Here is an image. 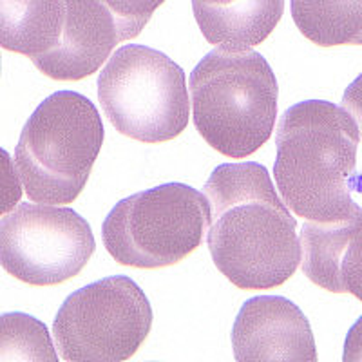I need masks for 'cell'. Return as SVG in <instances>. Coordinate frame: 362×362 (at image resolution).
<instances>
[{"label": "cell", "instance_id": "6da1fadb", "mask_svg": "<svg viewBox=\"0 0 362 362\" xmlns=\"http://www.w3.org/2000/svg\"><path fill=\"white\" fill-rule=\"evenodd\" d=\"M206 245L216 268L241 290L284 284L300 263L297 221L261 163H223L203 187Z\"/></svg>", "mask_w": 362, "mask_h": 362}, {"label": "cell", "instance_id": "7a4b0ae2", "mask_svg": "<svg viewBox=\"0 0 362 362\" xmlns=\"http://www.w3.org/2000/svg\"><path fill=\"white\" fill-rule=\"evenodd\" d=\"M357 124L325 100L299 102L277 127L274 176L284 203L306 221H337L357 209Z\"/></svg>", "mask_w": 362, "mask_h": 362}, {"label": "cell", "instance_id": "3957f363", "mask_svg": "<svg viewBox=\"0 0 362 362\" xmlns=\"http://www.w3.org/2000/svg\"><path fill=\"white\" fill-rule=\"evenodd\" d=\"M196 131L210 147L247 158L268 141L277 116L276 74L263 54L218 45L189 80Z\"/></svg>", "mask_w": 362, "mask_h": 362}, {"label": "cell", "instance_id": "277c9868", "mask_svg": "<svg viewBox=\"0 0 362 362\" xmlns=\"http://www.w3.org/2000/svg\"><path fill=\"white\" fill-rule=\"evenodd\" d=\"M95 103L74 90L47 96L29 116L15 148V165L28 198L67 205L82 194L103 145Z\"/></svg>", "mask_w": 362, "mask_h": 362}, {"label": "cell", "instance_id": "5b68a950", "mask_svg": "<svg viewBox=\"0 0 362 362\" xmlns=\"http://www.w3.org/2000/svg\"><path fill=\"white\" fill-rule=\"evenodd\" d=\"M209 219L205 194L165 183L116 203L102 225L103 245L124 267L167 268L202 247Z\"/></svg>", "mask_w": 362, "mask_h": 362}, {"label": "cell", "instance_id": "8992f818", "mask_svg": "<svg viewBox=\"0 0 362 362\" xmlns=\"http://www.w3.org/2000/svg\"><path fill=\"white\" fill-rule=\"evenodd\" d=\"M98 102L119 134L145 144L174 140L189 125L185 73L147 45L112 54L98 76Z\"/></svg>", "mask_w": 362, "mask_h": 362}, {"label": "cell", "instance_id": "52a82bcc", "mask_svg": "<svg viewBox=\"0 0 362 362\" xmlns=\"http://www.w3.org/2000/svg\"><path fill=\"white\" fill-rule=\"evenodd\" d=\"M153 328L144 290L125 276L90 283L58 310L53 335L67 362H122L131 358Z\"/></svg>", "mask_w": 362, "mask_h": 362}, {"label": "cell", "instance_id": "ba28073f", "mask_svg": "<svg viewBox=\"0 0 362 362\" xmlns=\"http://www.w3.org/2000/svg\"><path fill=\"white\" fill-rule=\"evenodd\" d=\"M95 252L90 225L71 209L21 203L0 219V264L31 286L67 283Z\"/></svg>", "mask_w": 362, "mask_h": 362}, {"label": "cell", "instance_id": "9c48e42d", "mask_svg": "<svg viewBox=\"0 0 362 362\" xmlns=\"http://www.w3.org/2000/svg\"><path fill=\"white\" fill-rule=\"evenodd\" d=\"M239 362H315L308 319L292 300L279 296L252 297L241 306L232 328Z\"/></svg>", "mask_w": 362, "mask_h": 362}, {"label": "cell", "instance_id": "30bf717a", "mask_svg": "<svg viewBox=\"0 0 362 362\" xmlns=\"http://www.w3.org/2000/svg\"><path fill=\"white\" fill-rule=\"evenodd\" d=\"M62 33L53 49L31 58L53 80L78 82L105 64L122 42L112 13L102 0H62Z\"/></svg>", "mask_w": 362, "mask_h": 362}, {"label": "cell", "instance_id": "8fae6325", "mask_svg": "<svg viewBox=\"0 0 362 362\" xmlns=\"http://www.w3.org/2000/svg\"><path fill=\"white\" fill-rule=\"evenodd\" d=\"M192 11L209 44L250 49L279 24L284 0H192Z\"/></svg>", "mask_w": 362, "mask_h": 362}, {"label": "cell", "instance_id": "7c38bea8", "mask_svg": "<svg viewBox=\"0 0 362 362\" xmlns=\"http://www.w3.org/2000/svg\"><path fill=\"white\" fill-rule=\"evenodd\" d=\"M62 0H0V47L35 58L57 45Z\"/></svg>", "mask_w": 362, "mask_h": 362}, {"label": "cell", "instance_id": "4fadbf2b", "mask_svg": "<svg viewBox=\"0 0 362 362\" xmlns=\"http://www.w3.org/2000/svg\"><path fill=\"white\" fill-rule=\"evenodd\" d=\"M292 18L315 45H362V0H292Z\"/></svg>", "mask_w": 362, "mask_h": 362}, {"label": "cell", "instance_id": "5bb4252c", "mask_svg": "<svg viewBox=\"0 0 362 362\" xmlns=\"http://www.w3.org/2000/svg\"><path fill=\"white\" fill-rule=\"evenodd\" d=\"M57 362L58 355L47 326L22 312L0 315V362Z\"/></svg>", "mask_w": 362, "mask_h": 362}, {"label": "cell", "instance_id": "9a60e30c", "mask_svg": "<svg viewBox=\"0 0 362 362\" xmlns=\"http://www.w3.org/2000/svg\"><path fill=\"white\" fill-rule=\"evenodd\" d=\"M115 17L122 42L138 37L165 0H102Z\"/></svg>", "mask_w": 362, "mask_h": 362}, {"label": "cell", "instance_id": "2e32d148", "mask_svg": "<svg viewBox=\"0 0 362 362\" xmlns=\"http://www.w3.org/2000/svg\"><path fill=\"white\" fill-rule=\"evenodd\" d=\"M22 198V180L9 153L0 147V216L11 212Z\"/></svg>", "mask_w": 362, "mask_h": 362}, {"label": "cell", "instance_id": "e0dca14e", "mask_svg": "<svg viewBox=\"0 0 362 362\" xmlns=\"http://www.w3.org/2000/svg\"><path fill=\"white\" fill-rule=\"evenodd\" d=\"M341 107L355 119L362 140V73L358 74L350 86L346 87L344 95H342Z\"/></svg>", "mask_w": 362, "mask_h": 362}, {"label": "cell", "instance_id": "ac0fdd59", "mask_svg": "<svg viewBox=\"0 0 362 362\" xmlns=\"http://www.w3.org/2000/svg\"><path fill=\"white\" fill-rule=\"evenodd\" d=\"M342 361L362 362V315L358 317L357 322L351 326V329L348 332V335H346Z\"/></svg>", "mask_w": 362, "mask_h": 362}, {"label": "cell", "instance_id": "d6986e66", "mask_svg": "<svg viewBox=\"0 0 362 362\" xmlns=\"http://www.w3.org/2000/svg\"><path fill=\"white\" fill-rule=\"evenodd\" d=\"M0 73H2V60H0Z\"/></svg>", "mask_w": 362, "mask_h": 362}]
</instances>
